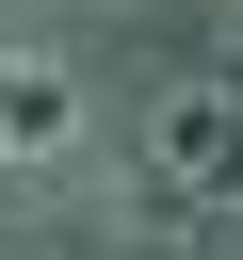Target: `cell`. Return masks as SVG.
<instances>
[{
  "label": "cell",
  "instance_id": "cell-1",
  "mask_svg": "<svg viewBox=\"0 0 243 260\" xmlns=\"http://www.w3.org/2000/svg\"><path fill=\"white\" fill-rule=\"evenodd\" d=\"M65 65H0V146H65Z\"/></svg>",
  "mask_w": 243,
  "mask_h": 260
}]
</instances>
